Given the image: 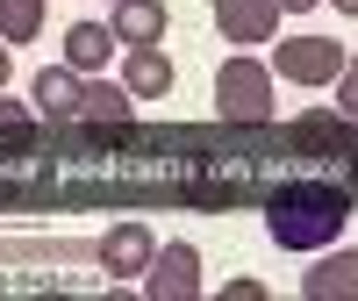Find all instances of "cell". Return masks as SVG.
<instances>
[{
	"mask_svg": "<svg viewBox=\"0 0 358 301\" xmlns=\"http://www.w3.org/2000/svg\"><path fill=\"white\" fill-rule=\"evenodd\" d=\"M308 8H322V0H280V15H308Z\"/></svg>",
	"mask_w": 358,
	"mask_h": 301,
	"instance_id": "obj_19",
	"label": "cell"
},
{
	"mask_svg": "<svg viewBox=\"0 0 358 301\" xmlns=\"http://www.w3.org/2000/svg\"><path fill=\"white\" fill-rule=\"evenodd\" d=\"M330 8H337V15H358V0H330Z\"/></svg>",
	"mask_w": 358,
	"mask_h": 301,
	"instance_id": "obj_20",
	"label": "cell"
},
{
	"mask_svg": "<svg viewBox=\"0 0 358 301\" xmlns=\"http://www.w3.org/2000/svg\"><path fill=\"white\" fill-rule=\"evenodd\" d=\"M337 72H344V43L337 36H287V43H273V79H287V86H337Z\"/></svg>",
	"mask_w": 358,
	"mask_h": 301,
	"instance_id": "obj_3",
	"label": "cell"
},
{
	"mask_svg": "<svg viewBox=\"0 0 358 301\" xmlns=\"http://www.w3.org/2000/svg\"><path fill=\"white\" fill-rule=\"evenodd\" d=\"M222 301H265V280H229Z\"/></svg>",
	"mask_w": 358,
	"mask_h": 301,
	"instance_id": "obj_17",
	"label": "cell"
},
{
	"mask_svg": "<svg viewBox=\"0 0 358 301\" xmlns=\"http://www.w3.org/2000/svg\"><path fill=\"white\" fill-rule=\"evenodd\" d=\"M15 79V43H0V86Z\"/></svg>",
	"mask_w": 358,
	"mask_h": 301,
	"instance_id": "obj_18",
	"label": "cell"
},
{
	"mask_svg": "<svg viewBox=\"0 0 358 301\" xmlns=\"http://www.w3.org/2000/svg\"><path fill=\"white\" fill-rule=\"evenodd\" d=\"M29 136H36V115H29V101H8V86H0V150H22Z\"/></svg>",
	"mask_w": 358,
	"mask_h": 301,
	"instance_id": "obj_15",
	"label": "cell"
},
{
	"mask_svg": "<svg viewBox=\"0 0 358 301\" xmlns=\"http://www.w3.org/2000/svg\"><path fill=\"white\" fill-rule=\"evenodd\" d=\"M337 115H344V122L358 130V50L344 57V72H337Z\"/></svg>",
	"mask_w": 358,
	"mask_h": 301,
	"instance_id": "obj_16",
	"label": "cell"
},
{
	"mask_svg": "<svg viewBox=\"0 0 358 301\" xmlns=\"http://www.w3.org/2000/svg\"><path fill=\"white\" fill-rule=\"evenodd\" d=\"M165 0H115V15H108V29H115V43H165Z\"/></svg>",
	"mask_w": 358,
	"mask_h": 301,
	"instance_id": "obj_11",
	"label": "cell"
},
{
	"mask_svg": "<svg viewBox=\"0 0 358 301\" xmlns=\"http://www.w3.org/2000/svg\"><path fill=\"white\" fill-rule=\"evenodd\" d=\"M287 136L315 150V144H351L358 130L344 122V115H337V108H308V115H294V130H287Z\"/></svg>",
	"mask_w": 358,
	"mask_h": 301,
	"instance_id": "obj_13",
	"label": "cell"
},
{
	"mask_svg": "<svg viewBox=\"0 0 358 301\" xmlns=\"http://www.w3.org/2000/svg\"><path fill=\"white\" fill-rule=\"evenodd\" d=\"M65 65L72 72H108L115 65V29L108 22H72L65 29Z\"/></svg>",
	"mask_w": 358,
	"mask_h": 301,
	"instance_id": "obj_12",
	"label": "cell"
},
{
	"mask_svg": "<svg viewBox=\"0 0 358 301\" xmlns=\"http://www.w3.org/2000/svg\"><path fill=\"white\" fill-rule=\"evenodd\" d=\"M215 115L229 130H265L273 122V65H258V57H222L215 72Z\"/></svg>",
	"mask_w": 358,
	"mask_h": 301,
	"instance_id": "obj_2",
	"label": "cell"
},
{
	"mask_svg": "<svg viewBox=\"0 0 358 301\" xmlns=\"http://www.w3.org/2000/svg\"><path fill=\"white\" fill-rule=\"evenodd\" d=\"M129 115H136V94H129L122 79L86 72V86H79V122H94V130H129Z\"/></svg>",
	"mask_w": 358,
	"mask_h": 301,
	"instance_id": "obj_9",
	"label": "cell"
},
{
	"mask_svg": "<svg viewBox=\"0 0 358 301\" xmlns=\"http://www.w3.org/2000/svg\"><path fill=\"white\" fill-rule=\"evenodd\" d=\"M108 8H115V0H108Z\"/></svg>",
	"mask_w": 358,
	"mask_h": 301,
	"instance_id": "obj_21",
	"label": "cell"
},
{
	"mask_svg": "<svg viewBox=\"0 0 358 301\" xmlns=\"http://www.w3.org/2000/svg\"><path fill=\"white\" fill-rule=\"evenodd\" d=\"M151 251H158V237L143 230L136 216H129V223H115V230L101 237V244H94V258H101V273H108V280H143Z\"/></svg>",
	"mask_w": 358,
	"mask_h": 301,
	"instance_id": "obj_5",
	"label": "cell"
},
{
	"mask_svg": "<svg viewBox=\"0 0 358 301\" xmlns=\"http://www.w3.org/2000/svg\"><path fill=\"white\" fill-rule=\"evenodd\" d=\"M344 223H351V194L330 187V179H287V187L265 201V237L280 251H330L344 244Z\"/></svg>",
	"mask_w": 358,
	"mask_h": 301,
	"instance_id": "obj_1",
	"label": "cell"
},
{
	"mask_svg": "<svg viewBox=\"0 0 358 301\" xmlns=\"http://www.w3.org/2000/svg\"><path fill=\"white\" fill-rule=\"evenodd\" d=\"M79 86H86V72H72V65H43L36 79H29V101H36V115L43 122H79Z\"/></svg>",
	"mask_w": 358,
	"mask_h": 301,
	"instance_id": "obj_8",
	"label": "cell"
},
{
	"mask_svg": "<svg viewBox=\"0 0 358 301\" xmlns=\"http://www.w3.org/2000/svg\"><path fill=\"white\" fill-rule=\"evenodd\" d=\"M136 287L151 294V301H201V251L187 244V237H172V244H158Z\"/></svg>",
	"mask_w": 358,
	"mask_h": 301,
	"instance_id": "obj_4",
	"label": "cell"
},
{
	"mask_svg": "<svg viewBox=\"0 0 358 301\" xmlns=\"http://www.w3.org/2000/svg\"><path fill=\"white\" fill-rule=\"evenodd\" d=\"M50 0H0V43H36Z\"/></svg>",
	"mask_w": 358,
	"mask_h": 301,
	"instance_id": "obj_14",
	"label": "cell"
},
{
	"mask_svg": "<svg viewBox=\"0 0 358 301\" xmlns=\"http://www.w3.org/2000/svg\"><path fill=\"white\" fill-rule=\"evenodd\" d=\"M301 301H358V244L315 251V265L301 273Z\"/></svg>",
	"mask_w": 358,
	"mask_h": 301,
	"instance_id": "obj_6",
	"label": "cell"
},
{
	"mask_svg": "<svg viewBox=\"0 0 358 301\" xmlns=\"http://www.w3.org/2000/svg\"><path fill=\"white\" fill-rule=\"evenodd\" d=\"M208 15L229 43H273L280 36V0H208Z\"/></svg>",
	"mask_w": 358,
	"mask_h": 301,
	"instance_id": "obj_7",
	"label": "cell"
},
{
	"mask_svg": "<svg viewBox=\"0 0 358 301\" xmlns=\"http://www.w3.org/2000/svg\"><path fill=\"white\" fill-rule=\"evenodd\" d=\"M122 86L136 101H165L172 94V57L158 50V43H129V57H122Z\"/></svg>",
	"mask_w": 358,
	"mask_h": 301,
	"instance_id": "obj_10",
	"label": "cell"
}]
</instances>
